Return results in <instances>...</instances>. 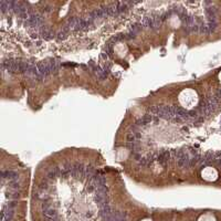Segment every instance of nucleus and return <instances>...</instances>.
I'll list each match as a JSON object with an SVG mask.
<instances>
[{"instance_id": "1", "label": "nucleus", "mask_w": 221, "mask_h": 221, "mask_svg": "<svg viewBox=\"0 0 221 221\" xmlns=\"http://www.w3.org/2000/svg\"><path fill=\"white\" fill-rule=\"evenodd\" d=\"M220 77H221V74H220Z\"/></svg>"}]
</instances>
